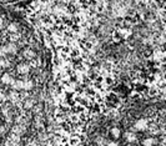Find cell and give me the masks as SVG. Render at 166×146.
Instances as JSON below:
<instances>
[{
    "instance_id": "cell-1",
    "label": "cell",
    "mask_w": 166,
    "mask_h": 146,
    "mask_svg": "<svg viewBox=\"0 0 166 146\" xmlns=\"http://www.w3.org/2000/svg\"><path fill=\"white\" fill-rule=\"evenodd\" d=\"M18 46L15 43H9L2 48V54H16Z\"/></svg>"
},
{
    "instance_id": "cell-2",
    "label": "cell",
    "mask_w": 166,
    "mask_h": 146,
    "mask_svg": "<svg viewBox=\"0 0 166 146\" xmlns=\"http://www.w3.org/2000/svg\"><path fill=\"white\" fill-rule=\"evenodd\" d=\"M147 126H149V124H147V120H146V119H139V120L135 123L134 129L137 130V131H144V130L147 129Z\"/></svg>"
},
{
    "instance_id": "cell-3",
    "label": "cell",
    "mask_w": 166,
    "mask_h": 146,
    "mask_svg": "<svg viewBox=\"0 0 166 146\" xmlns=\"http://www.w3.org/2000/svg\"><path fill=\"white\" fill-rule=\"evenodd\" d=\"M18 73L20 74V75H26V74H29V71H30V66H29V64H19L18 65Z\"/></svg>"
},
{
    "instance_id": "cell-4",
    "label": "cell",
    "mask_w": 166,
    "mask_h": 146,
    "mask_svg": "<svg viewBox=\"0 0 166 146\" xmlns=\"http://www.w3.org/2000/svg\"><path fill=\"white\" fill-rule=\"evenodd\" d=\"M2 83L5 84V85H11L14 83V79L9 73H5V74L2 75Z\"/></svg>"
},
{
    "instance_id": "cell-5",
    "label": "cell",
    "mask_w": 166,
    "mask_h": 146,
    "mask_svg": "<svg viewBox=\"0 0 166 146\" xmlns=\"http://www.w3.org/2000/svg\"><path fill=\"white\" fill-rule=\"evenodd\" d=\"M124 136H125V139H126V141L128 142H135L136 141V134L135 132H132V131H126L125 134H124Z\"/></svg>"
},
{
    "instance_id": "cell-6",
    "label": "cell",
    "mask_w": 166,
    "mask_h": 146,
    "mask_svg": "<svg viewBox=\"0 0 166 146\" xmlns=\"http://www.w3.org/2000/svg\"><path fill=\"white\" fill-rule=\"evenodd\" d=\"M23 55H24L25 59H34V58H35V51H34L33 49L27 48V49H24Z\"/></svg>"
},
{
    "instance_id": "cell-7",
    "label": "cell",
    "mask_w": 166,
    "mask_h": 146,
    "mask_svg": "<svg viewBox=\"0 0 166 146\" xmlns=\"http://www.w3.org/2000/svg\"><path fill=\"white\" fill-rule=\"evenodd\" d=\"M13 85V89L14 90H24V81L21 80H14V83L11 84Z\"/></svg>"
},
{
    "instance_id": "cell-8",
    "label": "cell",
    "mask_w": 166,
    "mask_h": 146,
    "mask_svg": "<svg viewBox=\"0 0 166 146\" xmlns=\"http://www.w3.org/2000/svg\"><path fill=\"white\" fill-rule=\"evenodd\" d=\"M8 30H9L11 34L19 33V25H18L16 23H11V24H9V26H8Z\"/></svg>"
},
{
    "instance_id": "cell-9",
    "label": "cell",
    "mask_w": 166,
    "mask_h": 146,
    "mask_svg": "<svg viewBox=\"0 0 166 146\" xmlns=\"http://www.w3.org/2000/svg\"><path fill=\"white\" fill-rule=\"evenodd\" d=\"M9 100L13 101V102H16L19 100V95H18V92L16 91H11L10 94H9Z\"/></svg>"
},
{
    "instance_id": "cell-10",
    "label": "cell",
    "mask_w": 166,
    "mask_h": 146,
    "mask_svg": "<svg viewBox=\"0 0 166 146\" xmlns=\"http://www.w3.org/2000/svg\"><path fill=\"white\" fill-rule=\"evenodd\" d=\"M143 145H144V146H154V145H155V139H153V137H146V139L143 141Z\"/></svg>"
},
{
    "instance_id": "cell-11",
    "label": "cell",
    "mask_w": 166,
    "mask_h": 146,
    "mask_svg": "<svg viewBox=\"0 0 166 146\" xmlns=\"http://www.w3.org/2000/svg\"><path fill=\"white\" fill-rule=\"evenodd\" d=\"M34 87V83L31 80H25L24 81V90H31Z\"/></svg>"
},
{
    "instance_id": "cell-12",
    "label": "cell",
    "mask_w": 166,
    "mask_h": 146,
    "mask_svg": "<svg viewBox=\"0 0 166 146\" xmlns=\"http://www.w3.org/2000/svg\"><path fill=\"white\" fill-rule=\"evenodd\" d=\"M111 135H113L115 139H119L120 135H121L120 129H119V127H113V129H111Z\"/></svg>"
},
{
    "instance_id": "cell-13",
    "label": "cell",
    "mask_w": 166,
    "mask_h": 146,
    "mask_svg": "<svg viewBox=\"0 0 166 146\" xmlns=\"http://www.w3.org/2000/svg\"><path fill=\"white\" fill-rule=\"evenodd\" d=\"M9 66H10L9 60H6V59H0V68L5 69V68H9Z\"/></svg>"
},
{
    "instance_id": "cell-14",
    "label": "cell",
    "mask_w": 166,
    "mask_h": 146,
    "mask_svg": "<svg viewBox=\"0 0 166 146\" xmlns=\"http://www.w3.org/2000/svg\"><path fill=\"white\" fill-rule=\"evenodd\" d=\"M10 39H11V43H14V41H18L19 39H20V34H19V33L13 34V35L10 36Z\"/></svg>"
},
{
    "instance_id": "cell-15",
    "label": "cell",
    "mask_w": 166,
    "mask_h": 146,
    "mask_svg": "<svg viewBox=\"0 0 166 146\" xmlns=\"http://www.w3.org/2000/svg\"><path fill=\"white\" fill-rule=\"evenodd\" d=\"M33 105H34V101H33V100H27V101L25 102V109H31Z\"/></svg>"
},
{
    "instance_id": "cell-16",
    "label": "cell",
    "mask_w": 166,
    "mask_h": 146,
    "mask_svg": "<svg viewBox=\"0 0 166 146\" xmlns=\"http://www.w3.org/2000/svg\"><path fill=\"white\" fill-rule=\"evenodd\" d=\"M106 146H119V144L116 141H110V142H107Z\"/></svg>"
},
{
    "instance_id": "cell-17",
    "label": "cell",
    "mask_w": 166,
    "mask_h": 146,
    "mask_svg": "<svg viewBox=\"0 0 166 146\" xmlns=\"http://www.w3.org/2000/svg\"><path fill=\"white\" fill-rule=\"evenodd\" d=\"M5 99H6L5 95L3 94V92H0V101H5Z\"/></svg>"
},
{
    "instance_id": "cell-18",
    "label": "cell",
    "mask_w": 166,
    "mask_h": 146,
    "mask_svg": "<svg viewBox=\"0 0 166 146\" xmlns=\"http://www.w3.org/2000/svg\"><path fill=\"white\" fill-rule=\"evenodd\" d=\"M4 131H5L4 126H2V125H0V135H3V134H4Z\"/></svg>"
},
{
    "instance_id": "cell-19",
    "label": "cell",
    "mask_w": 166,
    "mask_h": 146,
    "mask_svg": "<svg viewBox=\"0 0 166 146\" xmlns=\"http://www.w3.org/2000/svg\"><path fill=\"white\" fill-rule=\"evenodd\" d=\"M2 26H3V18L0 16V28H2Z\"/></svg>"
},
{
    "instance_id": "cell-20",
    "label": "cell",
    "mask_w": 166,
    "mask_h": 146,
    "mask_svg": "<svg viewBox=\"0 0 166 146\" xmlns=\"http://www.w3.org/2000/svg\"><path fill=\"white\" fill-rule=\"evenodd\" d=\"M162 145H164V146H166V139L164 140V142H162Z\"/></svg>"
}]
</instances>
